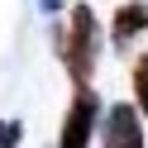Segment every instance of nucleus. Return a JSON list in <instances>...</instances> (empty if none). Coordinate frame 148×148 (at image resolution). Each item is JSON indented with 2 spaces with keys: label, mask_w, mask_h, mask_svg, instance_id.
Instances as JSON below:
<instances>
[{
  "label": "nucleus",
  "mask_w": 148,
  "mask_h": 148,
  "mask_svg": "<svg viewBox=\"0 0 148 148\" xmlns=\"http://www.w3.org/2000/svg\"><path fill=\"white\" fill-rule=\"evenodd\" d=\"M134 110L148 119V53L134 58Z\"/></svg>",
  "instance_id": "obj_5"
},
{
  "label": "nucleus",
  "mask_w": 148,
  "mask_h": 148,
  "mask_svg": "<svg viewBox=\"0 0 148 148\" xmlns=\"http://www.w3.org/2000/svg\"><path fill=\"white\" fill-rule=\"evenodd\" d=\"M148 29V0H124L115 10V24H110V38L119 43V48H129V43L138 38V34Z\"/></svg>",
  "instance_id": "obj_4"
},
{
  "label": "nucleus",
  "mask_w": 148,
  "mask_h": 148,
  "mask_svg": "<svg viewBox=\"0 0 148 148\" xmlns=\"http://www.w3.org/2000/svg\"><path fill=\"white\" fill-rule=\"evenodd\" d=\"M58 58L67 67V77L77 86H91L96 77V62H100V24H96V10L91 5H72L67 24L58 29Z\"/></svg>",
  "instance_id": "obj_1"
},
{
  "label": "nucleus",
  "mask_w": 148,
  "mask_h": 148,
  "mask_svg": "<svg viewBox=\"0 0 148 148\" xmlns=\"http://www.w3.org/2000/svg\"><path fill=\"white\" fill-rule=\"evenodd\" d=\"M62 5H67V0H38V10H43V14H58Z\"/></svg>",
  "instance_id": "obj_7"
},
{
  "label": "nucleus",
  "mask_w": 148,
  "mask_h": 148,
  "mask_svg": "<svg viewBox=\"0 0 148 148\" xmlns=\"http://www.w3.org/2000/svg\"><path fill=\"white\" fill-rule=\"evenodd\" d=\"M105 148H143V115L129 100L105 110Z\"/></svg>",
  "instance_id": "obj_3"
},
{
  "label": "nucleus",
  "mask_w": 148,
  "mask_h": 148,
  "mask_svg": "<svg viewBox=\"0 0 148 148\" xmlns=\"http://www.w3.org/2000/svg\"><path fill=\"white\" fill-rule=\"evenodd\" d=\"M24 143V124L19 119H0V148H19Z\"/></svg>",
  "instance_id": "obj_6"
},
{
  "label": "nucleus",
  "mask_w": 148,
  "mask_h": 148,
  "mask_svg": "<svg viewBox=\"0 0 148 148\" xmlns=\"http://www.w3.org/2000/svg\"><path fill=\"white\" fill-rule=\"evenodd\" d=\"M100 115H105L100 110V96L91 86H77V96L67 105V119H62V134H58V148H91Z\"/></svg>",
  "instance_id": "obj_2"
}]
</instances>
